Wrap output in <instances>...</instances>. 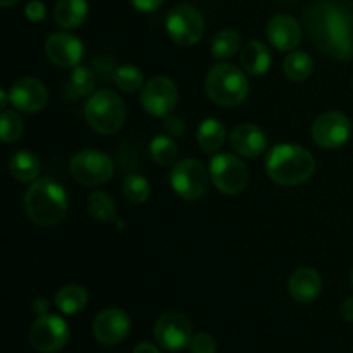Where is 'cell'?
I'll return each instance as SVG.
<instances>
[{"mask_svg":"<svg viewBox=\"0 0 353 353\" xmlns=\"http://www.w3.org/2000/svg\"><path fill=\"white\" fill-rule=\"evenodd\" d=\"M352 286H353V269H352Z\"/></svg>","mask_w":353,"mask_h":353,"instance_id":"obj_42","label":"cell"},{"mask_svg":"<svg viewBox=\"0 0 353 353\" xmlns=\"http://www.w3.org/2000/svg\"><path fill=\"white\" fill-rule=\"evenodd\" d=\"M192 353H216L217 341L212 334L209 333H196L193 334V340L190 343Z\"/></svg>","mask_w":353,"mask_h":353,"instance_id":"obj_34","label":"cell"},{"mask_svg":"<svg viewBox=\"0 0 353 353\" xmlns=\"http://www.w3.org/2000/svg\"><path fill=\"white\" fill-rule=\"evenodd\" d=\"M40 159H38L33 152H16L9 161V172L14 179H17V181H37V178L40 176Z\"/></svg>","mask_w":353,"mask_h":353,"instance_id":"obj_23","label":"cell"},{"mask_svg":"<svg viewBox=\"0 0 353 353\" xmlns=\"http://www.w3.org/2000/svg\"><path fill=\"white\" fill-rule=\"evenodd\" d=\"M165 30L169 38L181 47L199 43L205 31V23L199 10L188 3H179L169 10L165 17Z\"/></svg>","mask_w":353,"mask_h":353,"instance_id":"obj_6","label":"cell"},{"mask_svg":"<svg viewBox=\"0 0 353 353\" xmlns=\"http://www.w3.org/2000/svg\"><path fill=\"white\" fill-rule=\"evenodd\" d=\"M28 340L37 352L55 353L69 341V326L62 317L45 314L31 324Z\"/></svg>","mask_w":353,"mask_h":353,"instance_id":"obj_9","label":"cell"},{"mask_svg":"<svg viewBox=\"0 0 353 353\" xmlns=\"http://www.w3.org/2000/svg\"><path fill=\"white\" fill-rule=\"evenodd\" d=\"M95 74L90 68L85 65H74L71 68V74L68 78V88L72 99H83L93 93L95 90Z\"/></svg>","mask_w":353,"mask_h":353,"instance_id":"obj_28","label":"cell"},{"mask_svg":"<svg viewBox=\"0 0 353 353\" xmlns=\"http://www.w3.org/2000/svg\"><path fill=\"white\" fill-rule=\"evenodd\" d=\"M123 195L131 203H145L150 195V185L141 174L131 172L123 179Z\"/></svg>","mask_w":353,"mask_h":353,"instance_id":"obj_32","label":"cell"},{"mask_svg":"<svg viewBox=\"0 0 353 353\" xmlns=\"http://www.w3.org/2000/svg\"><path fill=\"white\" fill-rule=\"evenodd\" d=\"M209 179V171L196 159H183V161L176 162L169 174V181H171L176 195L188 202L199 200L205 195Z\"/></svg>","mask_w":353,"mask_h":353,"instance_id":"obj_5","label":"cell"},{"mask_svg":"<svg viewBox=\"0 0 353 353\" xmlns=\"http://www.w3.org/2000/svg\"><path fill=\"white\" fill-rule=\"evenodd\" d=\"M334 19H336V2L334 0H316L307 6L305 12H303V24H305L307 33L323 54H326L331 43Z\"/></svg>","mask_w":353,"mask_h":353,"instance_id":"obj_10","label":"cell"},{"mask_svg":"<svg viewBox=\"0 0 353 353\" xmlns=\"http://www.w3.org/2000/svg\"><path fill=\"white\" fill-rule=\"evenodd\" d=\"M210 181L221 193L238 195L248 185V169L236 155L219 154L210 161Z\"/></svg>","mask_w":353,"mask_h":353,"instance_id":"obj_8","label":"cell"},{"mask_svg":"<svg viewBox=\"0 0 353 353\" xmlns=\"http://www.w3.org/2000/svg\"><path fill=\"white\" fill-rule=\"evenodd\" d=\"M155 341L168 352H181L193 340V327L188 317L179 312H165L155 323Z\"/></svg>","mask_w":353,"mask_h":353,"instance_id":"obj_11","label":"cell"},{"mask_svg":"<svg viewBox=\"0 0 353 353\" xmlns=\"http://www.w3.org/2000/svg\"><path fill=\"white\" fill-rule=\"evenodd\" d=\"M271 52L262 41L252 40L241 52V65L250 76H262L271 68Z\"/></svg>","mask_w":353,"mask_h":353,"instance_id":"obj_22","label":"cell"},{"mask_svg":"<svg viewBox=\"0 0 353 353\" xmlns=\"http://www.w3.org/2000/svg\"><path fill=\"white\" fill-rule=\"evenodd\" d=\"M150 155L159 165H171L178 159V145L168 134H159L150 141Z\"/></svg>","mask_w":353,"mask_h":353,"instance_id":"obj_30","label":"cell"},{"mask_svg":"<svg viewBox=\"0 0 353 353\" xmlns=\"http://www.w3.org/2000/svg\"><path fill=\"white\" fill-rule=\"evenodd\" d=\"M224 140H226V128L221 121L210 117V119L200 123L199 130H196V141L203 152L214 154L223 147Z\"/></svg>","mask_w":353,"mask_h":353,"instance_id":"obj_25","label":"cell"},{"mask_svg":"<svg viewBox=\"0 0 353 353\" xmlns=\"http://www.w3.org/2000/svg\"><path fill=\"white\" fill-rule=\"evenodd\" d=\"M352 134V123L345 114L331 110L324 112L314 121L312 138L321 148L334 150L343 147Z\"/></svg>","mask_w":353,"mask_h":353,"instance_id":"obj_13","label":"cell"},{"mask_svg":"<svg viewBox=\"0 0 353 353\" xmlns=\"http://www.w3.org/2000/svg\"><path fill=\"white\" fill-rule=\"evenodd\" d=\"M88 17L86 0H59L54 7V19L62 30H76Z\"/></svg>","mask_w":353,"mask_h":353,"instance_id":"obj_21","label":"cell"},{"mask_svg":"<svg viewBox=\"0 0 353 353\" xmlns=\"http://www.w3.org/2000/svg\"><path fill=\"white\" fill-rule=\"evenodd\" d=\"M31 309H33V312L40 317V316H45V314H48L50 303H48L45 299H37L33 302V305H31Z\"/></svg>","mask_w":353,"mask_h":353,"instance_id":"obj_38","label":"cell"},{"mask_svg":"<svg viewBox=\"0 0 353 353\" xmlns=\"http://www.w3.org/2000/svg\"><path fill=\"white\" fill-rule=\"evenodd\" d=\"M230 145L234 150V154L241 155V157L254 159L264 154L265 148H268V138H265L264 131L261 128L250 123H243L238 124L231 131Z\"/></svg>","mask_w":353,"mask_h":353,"instance_id":"obj_19","label":"cell"},{"mask_svg":"<svg viewBox=\"0 0 353 353\" xmlns=\"http://www.w3.org/2000/svg\"><path fill=\"white\" fill-rule=\"evenodd\" d=\"M248 79L233 64H216L205 76V93L214 103L223 107L240 105L248 95Z\"/></svg>","mask_w":353,"mask_h":353,"instance_id":"obj_3","label":"cell"},{"mask_svg":"<svg viewBox=\"0 0 353 353\" xmlns=\"http://www.w3.org/2000/svg\"><path fill=\"white\" fill-rule=\"evenodd\" d=\"M9 99L14 109L21 112L33 114L43 109L48 102L47 86L37 78L31 76H23L16 79L9 90Z\"/></svg>","mask_w":353,"mask_h":353,"instance_id":"obj_16","label":"cell"},{"mask_svg":"<svg viewBox=\"0 0 353 353\" xmlns=\"http://www.w3.org/2000/svg\"><path fill=\"white\" fill-rule=\"evenodd\" d=\"M88 303V292L79 285H65L55 293V307L65 316H76Z\"/></svg>","mask_w":353,"mask_h":353,"instance_id":"obj_24","label":"cell"},{"mask_svg":"<svg viewBox=\"0 0 353 353\" xmlns=\"http://www.w3.org/2000/svg\"><path fill=\"white\" fill-rule=\"evenodd\" d=\"M341 317H343L345 321H348V323H353V296L352 299H347L343 303H341Z\"/></svg>","mask_w":353,"mask_h":353,"instance_id":"obj_39","label":"cell"},{"mask_svg":"<svg viewBox=\"0 0 353 353\" xmlns=\"http://www.w3.org/2000/svg\"><path fill=\"white\" fill-rule=\"evenodd\" d=\"M141 105L155 117H168L178 103V88L168 76H155L141 88Z\"/></svg>","mask_w":353,"mask_h":353,"instance_id":"obj_12","label":"cell"},{"mask_svg":"<svg viewBox=\"0 0 353 353\" xmlns=\"http://www.w3.org/2000/svg\"><path fill=\"white\" fill-rule=\"evenodd\" d=\"M71 176L85 186H99L109 181L114 174V164L103 152L85 148L74 154L69 164Z\"/></svg>","mask_w":353,"mask_h":353,"instance_id":"obj_7","label":"cell"},{"mask_svg":"<svg viewBox=\"0 0 353 353\" xmlns=\"http://www.w3.org/2000/svg\"><path fill=\"white\" fill-rule=\"evenodd\" d=\"M93 338L102 345H119L131 331V319L124 310L105 309L93 321Z\"/></svg>","mask_w":353,"mask_h":353,"instance_id":"obj_15","label":"cell"},{"mask_svg":"<svg viewBox=\"0 0 353 353\" xmlns=\"http://www.w3.org/2000/svg\"><path fill=\"white\" fill-rule=\"evenodd\" d=\"M265 33H268L272 47L283 52L293 50L302 41V26L295 17L288 16V14H279V16L272 17L269 21Z\"/></svg>","mask_w":353,"mask_h":353,"instance_id":"obj_18","label":"cell"},{"mask_svg":"<svg viewBox=\"0 0 353 353\" xmlns=\"http://www.w3.org/2000/svg\"><path fill=\"white\" fill-rule=\"evenodd\" d=\"M85 119L97 133L114 134L124 126L126 105L112 90H100L86 100Z\"/></svg>","mask_w":353,"mask_h":353,"instance_id":"obj_4","label":"cell"},{"mask_svg":"<svg viewBox=\"0 0 353 353\" xmlns=\"http://www.w3.org/2000/svg\"><path fill=\"white\" fill-rule=\"evenodd\" d=\"M283 69H285L286 78L292 79V81H305L310 78L314 71V61L309 54L305 52H290L286 55L285 62H283Z\"/></svg>","mask_w":353,"mask_h":353,"instance_id":"obj_26","label":"cell"},{"mask_svg":"<svg viewBox=\"0 0 353 353\" xmlns=\"http://www.w3.org/2000/svg\"><path fill=\"white\" fill-rule=\"evenodd\" d=\"M24 14H26V17L31 23H40V21H43L45 16H47V7H45V3L40 2V0H31V2H28V6L24 7Z\"/></svg>","mask_w":353,"mask_h":353,"instance_id":"obj_35","label":"cell"},{"mask_svg":"<svg viewBox=\"0 0 353 353\" xmlns=\"http://www.w3.org/2000/svg\"><path fill=\"white\" fill-rule=\"evenodd\" d=\"M288 292L299 303H310L323 292V279L316 269L300 268L290 276Z\"/></svg>","mask_w":353,"mask_h":353,"instance_id":"obj_20","label":"cell"},{"mask_svg":"<svg viewBox=\"0 0 353 353\" xmlns=\"http://www.w3.org/2000/svg\"><path fill=\"white\" fill-rule=\"evenodd\" d=\"M117 88L124 93H134L143 86V74L138 68L131 64H124L114 71L112 76Z\"/></svg>","mask_w":353,"mask_h":353,"instance_id":"obj_31","label":"cell"},{"mask_svg":"<svg viewBox=\"0 0 353 353\" xmlns=\"http://www.w3.org/2000/svg\"><path fill=\"white\" fill-rule=\"evenodd\" d=\"M24 210L38 226H55L68 216V193L54 179L40 178L24 195Z\"/></svg>","mask_w":353,"mask_h":353,"instance_id":"obj_2","label":"cell"},{"mask_svg":"<svg viewBox=\"0 0 353 353\" xmlns=\"http://www.w3.org/2000/svg\"><path fill=\"white\" fill-rule=\"evenodd\" d=\"M88 212L99 223H114L117 219V207L109 193L97 190L88 199Z\"/></svg>","mask_w":353,"mask_h":353,"instance_id":"obj_27","label":"cell"},{"mask_svg":"<svg viewBox=\"0 0 353 353\" xmlns=\"http://www.w3.org/2000/svg\"><path fill=\"white\" fill-rule=\"evenodd\" d=\"M265 171L274 183L283 186H296L309 181L316 171V161L309 150L300 145H276L268 155Z\"/></svg>","mask_w":353,"mask_h":353,"instance_id":"obj_1","label":"cell"},{"mask_svg":"<svg viewBox=\"0 0 353 353\" xmlns=\"http://www.w3.org/2000/svg\"><path fill=\"white\" fill-rule=\"evenodd\" d=\"M326 55L338 61L353 59V2L350 0L336 2V19Z\"/></svg>","mask_w":353,"mask_h":353,"instance_id":"obj_14","label":"cell"},{"mask_svg":"<svg viewBox=\"0 0 353 353\" xmlns=\"http://www.w3.org/2000/svg\"><path fill=\"white\" fill-rule=\"evenodd\" d=\"M133 353H162V352L152 343H140L137 348H134Z\"/></svg>","mask_w":353,"mask_h":353,"instance_id":"obj_40","label":"cell"},{"mask_svg":"<svg viewBox=\"0 0 353 353\" xmlns=\"http://www.w3.org/2000/svg\"><path fill=\"white\" fill-rule=\"evenodd\" d=\"M17 2H19V0H0V6L10 7V6H14V3H17Z\"/></svg>","mask_w":353,"mask_h":353,"instance_id":"obj_41","label":"cell"},{"mask_svg":"<svg viewBox=\"0 0 353 353\" xmlns=\"http://www.w3.org/2000/svg\"><path fill=\"white\" fill-rule=\"evenodd\" d=\"M45 54L59 68H74L81 62L85 47L81 40L68 31L50 34L45 41Z\"/></svg>","mask_w":353,"mask_h":353,"instance_id":"obj_17","label":"cell"},{"mask_svg":"<svg viewBox=\"0 0 353 353\" xmlns=\"http://www.w3.org/2000/svg\"><path fill=\"white\" fill-rule=\"evenodd\" d=\"M0 126H2V140L6 143H12L17 141L23 134V119L19 117V114L14 112V110H3L2 117H0Z\"/></svg>","mask_w":353,"mask_h":353,"instance_id":"obj_33","label":"cell"},{"mask_svg":"<svg viewBox=\"0 0 353 353\" xmlns=\"http://www.w3.org/2000/svg\"><path fill=\"white\" fill-rule=\"evenodd\" d=\"M241 47V37L238 31L234 30H223L212 38L210 43V50L216 59H230L240 50Z\"/></svg>","mask_w":353,"mask_h":353,"instance_id":"obj_29","label":"cell"},{"mask_svg":"<svg viewBox=\"0 0 353 353\" xmlns=\"http://www.w3.org/2000/svg\"><path fill=\"white\" fill-rule=\"evenodd\" d=\"M164 130L165 133L171 134V137H183L186 131V124L181 117L168 116L164 121Z\"/></svg>","mask_w":353,"mask_h":353,"instance_id":"obj_36","label":"cell"},{"mask_svg":"<svg viewBox=\"0 0 353 353\" xmlns=\"http://www.w3.org/2000/svg\"><path fill=\"white\" fill-rule=\"evenodd\" d=\"M130 2L140 12H154L162 6L164 0H130Z\"/></svg>","mask_w":353,"mask_h":353,"instance_id":"obj_37","label":"cell"}]
</instances>
